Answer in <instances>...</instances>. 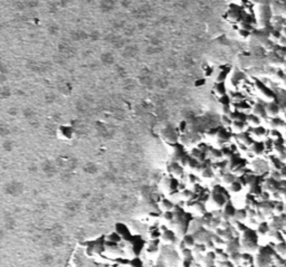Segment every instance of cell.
<instances>
[{"instance_id":"1","label":"cell","mask_w":286,"mask_h":267,"mask_svg":"<svg viewBox=\"0 0 286 267\" xmlns=\"http://www.w3.org/2000/svg\"><path fill=\"white\" fill-rule=\"evenodd\" d=\"M235 215H236V209H235L234 205L228 201L226 202V205L223 206V213H222V216L226 217V220L230 219V218H234Z\"/></svg>"},{"instance_id":"2","label":"cell","mask_w":286,"mask_h":267,"mask_svg":"<svg viewBox=\"0 0 286 267\" xmlns=\"http://www.w3.org/2000/svg\"><path fill=\"white\" fill-rule=\"evenodd\" d=\"M212 200L218 206V207H223L226 205V197L223 196V193H220V192H214V196H212Z\"/></svg>"},{"instance_id":"3","label":"cell","mask_w":286,"mask_h":267,"mask_svg":"<svg viewBox=\"0 0 286 267\" xmlns=\"http://www.w3.org/2000/svg\"><path fill=\"white\" fill-rule=\"evenodd\" d=\"M266 112H267V115H271V116H276L278 113H279V106L276 104V103H269L267 106H266Z\"/></svg>"},{"instance_id":"4","label":"cell","mask_w":286,"mask_h":267,"mask_svg":"<svg viewBox=\"0 0 286 267\" xmlns=\"http://www.w3.org/2000/svg\"><path fill=\"white\" fill-rule=\"evenodd\" d=\"M254 114L259 116V118H266L267 116V112H266V108L263 106L261 104H256L254 106Z\"/></svg>"},{"instance_id":"5","label":"cell","mask_w":286,"mask_h":267,"mask_svg":"<svg viewBox=\"0 0 286 267\" xmlns=\"http://www.w3.org/2000/svg\"><path fill=\"white\" fill-rule=\"evenodd\" d=\"M250 149L255 154H261L264 152V150H265V144L263 142H254L251 144Z\"/></svg>"},{"instance_id":"6","label":"cell","mask_w":286,"mask_h":267,"mask_svg":"<svg viewBox=\"0 0 286 267\" xmlns=\"http://www.w3.org/2000/svg\"><path fill=\"white\" fill-rule=\"evenodd\" d=\"M243 189V185H241V182H239V181H233L231 183H230V191L231 192H239L240 190Z\"/></svg>"},{"instance_id":"7","label":"cell","mask_w":286,"mask_h":267,"mask_svg":"<svg viewBox=\"0 0 286 267\" xmlns=\"http://www.w3.org/2000/svg\"><path fill=\"white\" fill-rule=\"evenodd\" d=\"M113 6H114L113 0H102V2H101V7L104 9L105 11H107V10L112 9V8H113Z\"/></svg>"},{"instance_id":"8","label":"cell","mask_w":286,"mask_h":267,"mask_svg":"<svg viewBox=\"0 0 286 267\" xmlns=\"http://www.w3.org/2000/svg\"><path fill=\"white\" fill-rule=\"evenodd\" d=\"M251 132L255 134L256 136H263L264 134L266 133V130H265L263 126L257 125V126H254V129L251 130Z\"/></svg>"},{"instance_id":"9","label":"cell","mask_w":286,"mask_h":267,"mask_svg":"<svg viewBox=\"0 0 286 267\" xmlns=\"http://www.w3.org/2000/svg\"><path fill=\"white\" fill-rule=\"evenodd\" d=\"M248 122L251 124V125H254V126H257V125H259L260 123V119L259 116H257V115H255V114H253V115H249L247 118Z\"/></svg>"},{"instance_id":"10","label":"cell","mask_w":286,"mask_h":267,"mask_svg":"<svg viewBox=\"0 0 286 267\" xmlns=\"http://www.w3.org/2000/svg\"><path fill=\"white\" fill-rule=\"evenodd\" d=\"M233 125L235 126V129H237L238 131H243V130L245 129L246 123H245V121H243V120H234Z\"/></svg>"},{"instance_id":"11","label":"cell","mask_w":286,"mask_h":267,"mask_svg":"<svg viewBox=\"0 0 286 267\" xmlns=\"http://www.w3.org/2000/svg\"><path fill=\"white\" fill-rule=\"evenodd\" d=\"M268 230H269V227L266 222H261L258 226V234H260V235H265Z\"/></svg>"},{"instance_id":"12","label":"cell","mask_w":286,"mask_h":267,"mask_svg":"<svg viewBox=\"0 0 286 267\" xmlns=\"http://www.w3.org/2000/svg\"><path fill=\"white\" fill-rule=\"evenodd\" d=\"M246 216H247V213H246V210L245 209H243V210H236V215H235V217L240 221V220H243V219H245L246 218Z\"/></svg>"},{"instance_id":"13","label":"cell","mask_w":286,"mask_h":267,"mask_svg":"<svg viewBox=\"0 0 286 267\" xmlns=\"http://www.w3.org/2000/svg\"><path fill=\"white\" fill-rule=\"evenodd\" d=\"M222 179H223L225 183H231L233 181H235V177L233 175V173H226V174H223Z\"/></svg>"},{"instance_id":"14","label":"cell","mask_w":286,"mask_h":267,"mask_svg":"<svg viewBox=\"0 0 286 267\" xmlns=\"http://www.w3.org/2000/svg\"><path fill=\"white\" fill-rule=\"evenodd\" d=\"M188 247H191L195 245V238L192 236H186L184 237V241H183Z\"/></svg>"},{"instance_id":"15","label":"cell","mask_w":286,"mask_h":267,"mask_svg":"<svg viewBox=\"0 0 286 267\" xmlns=\"http://www.w3.org/2000/svg\"><path fill=\"white\" fill-rule=\"evenodd\" d=\"M202 177L204 178H212L214 177V171L209 168H205L202 170Z\"/></svg>"},{"instance_id":"16","label":"cell","mask_w":286,"mask_h":267,"mask_svg":"<svg viewBox=\"0 0 286 267\" xmlns=\"http://www.w3.org/2000/svg\"><path fill=\"white\" fill-rule=\"evenodd\" d=\"M206 249H209V250H215L216 249V246H215V241L211 240V239H208L206 241Z\"/></svg>"},{"instance_id":"17","label":"cell","mask_w":286,"mask_h":267,"mask_svg":"<svg viewBox=\"0 0 286 267\" xmlns=\"http://www.w3.org/2000/svg\"><path fill=\"white\" fill-rule=\"evenodd\" d=\"M276 249H277L281 254H284V253H286V242H279V244L277 245Z\"/></svg>"},{"instance_id":"18","label":"cell","mask_w":286,"mask_h":267,"mask_svg":"<svg viewBox=\"0 0 286 267\" xmlns=\"http://www.w3.org/2000/svg\"><path fill=\"white\" fill-rule=\"evenodd\" d=\"M219 102H220L222 105H229V103H230V100H229V97H228V96H226V95L223 94V95H221V96H220V100H219Z\"/></svg>"},{"instance_id":"19","label":"cell","mask_w":286,"mask_h":267,"mask_svg":"<svg viewBox=\"0 0 286 267\" xmlns=\"http://www.w3.org/2000/svg\"><path fill=\"white\" fill-rule=\"evenodd\" d=\"M195 207H196V210L198 209V211H199V213H201V214L206 211V207H205V205H204V203H201V202L196 203Z\"/></svg>"},{"instance_id":"20","label":"cell","mask_w":286,"mask_h":267,"mask_svg":"<svg viewBox=\"0 0 286 267\" xmlns=\"http://www.w3.org/2000/svg\"><path fill=\"white\" fill-rule=\"evenodd\" d=\"M231 118L229 116V115H226V114H223L222 115V122H223V124L225 125H230V123H231Z\"/></svg>"},{"instance_id":"21","label":"cell","mask_w":286,"mask_h":267,"mask_svg":"<svg viewBox=\"0 0 286 267\" xmlns=\"http://www.w3.org/2000/svg\"><path fill=\"white\" fill-rule=\"evenodd\" d=\"M282 124H283V122H282V121L279 120V119H275V118H274L273 120H272V122H271V125H272L273 128L279 126V125H282Z\"/></svg>"},{"instance_id":"22","label":"cell","mask_w":286,"mask_h":267,"mask_svg":"<svg viewBox=\"0 0 286 267\" xmlns=\"http://www.w3.org/2000/svg\"><path fill=\"white\" fill-rule=\"evenodd\" d=\"M273 162H274V167H275V169H277V170H281V169H282L283 164L281 163V162H282L281 159H275Z\"/></svg>"},{"instance_id":"23","label":"cell","mask_w":286,"mask_h":267,"mask_svg":"<svg viewBox=\"0 0 286 267\" xmlns=\"http://www.w3.org/2000/svg\"><path fill=\"white\" fill-rule=\"evenodd\" d=\"M236 224H237V229H238L239 231H241V232H244V231H245V230L247 229V227H246V226H245L244 224H241V222H240L239 220H238V221H237Z\"/></svg>"},{"instance_id":"24","label":"cell","mask_w":286,"mask_h":267,"mask_svg":"<svg viewBox=\"0 0 286 267\" xmlns=\"http://www.w3.org/2000/svg\"><path fill=\"white\" fill-rule=\"evenodd\" d=\"M212 155H214L215 158H217V159L223 157V155H222V151H219V150H214V151H212Z\"/></svg>"},{"instance_id":"25","label":"cell","mask_w":286,"mask_h":267,"mask_svg":"<svg viewBox=\"0 0 286 267\" xmlns=\"http://www.w3.org/2000/svg\"><path fill=\"white\" fill-rule=\"evenodd\" d=\"M214 241H215L216 244H218V245H222V244H225L223 239L219 237V235H217V236H215V237H214Z\"/></svg>"},{"instance_id":"26","label":"cell","mask_w":286,"mask_h":267,"mask_svg":"<svg viewBox=\"0 0 286 267\" xmlns=\"http://www.w3.org/2000/svg\"><path fill=\"white\" fill-rule=\"evenodd\" d=\"M222 112H223V114L229 115L231 113V111L229 110V105H222Z\"/></svg>"},{"instance_id":"27","label":"cell","mask_w":286,"mask_h":267,"mask_svg":"<svg viewBox=\"0 0 286 267\" xmlns=\"http://www.w3.org/2000/svg\"><path fill=\"white\" fill-rule=\"evenodd\" d=\"M271 134H272L273 137H277V139H281V137H282V136H281V133H279L278 131H276V130H272V131H271Z\"/></svg>"},{"instance_id":"28","label":"cell","mask_w":286,"mask_h":267,"mask_svg":"<svg viewBox=\"0 0 286 267\" xmlns=\"http://www.w3.org/2000/svg\"><path fill=\"white\" fill-rule=\"evenodd\" d=\"M281 177L282 178H286V167H282V169H281Z\"/></svg>"},{"instance_id":"29","label":"cell","mask_w":286,"mask_h":267,"mask_svg":"<svg viewBox=\"0 0 286 267\" xmlns=\"http://www.w3.org/2000/svg\"><path fill=\"white\" fill-rule=\"evenodd\" d=\"M183 255H184L186 257H190V256H191V250H190V249H188V248L183 249Z\"/></svg>"},{"instance_id":"30","label":"cell","mask_w":286,"mask_h":267,"mask_svg":"<svg viewBox=\"0 0 286 267\" xmlns=\"http://www.w3.org/2000/svg\"><path fill=\"white\" fill-rule=\"evenodd\" d=\"M27 3H28L29 6H34V5H36V3H37V1H36V0H28V1H27Z\"/></svg>"},{"instance_id":"31","label":"cell","mask_w":286,"mask_h":267,"mask_svg":"<svg viewBox=\"0 0 286 267\" xmlns=\"http://www.w3.org/2000/svg\"><path fill=\"white\" fill-rule=\"evenodd\" d=\"M62 1H63V2H64V3H66V2H69V1H71V0H62Z\"/></svg>"}]
</instances>
